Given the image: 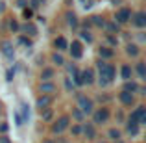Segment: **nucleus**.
I'll return each instance as SVG.
<instances>
[{
  "label": "nucleus",
  "instance_id": "obj_1",
  "mask_svg": "<svg viewBox=\"0 0 146 143\" xmlns=\"http://www.w3.org/2000/svg\"><path fill=\"white\" fill-rule=\"evenodd\" d=\"M98 82L100 86H107V84H111L115 80V75H117V71H115V67L111 63H106L104 60L98 61Z\"/></svg>",
  "mask_w": 146,
  "mask_h": 143
},
{
  "label": "nucleus",
  "instance_id": "obj_2",
  "mask_svg": "<svg viewBox=\"0 0 146 143\" xmlns=\"http://www.w3.org/2000/svg\"><path fill=\"white\" fill-rule=\"evenodd\" d=\"M76 108H78L83 115H91L94 111V102H93V99H89V97L80 95L78 97V106H76Z\"/></svg>",
  "mask_w": 146,
  "mask_h": 143
},
{
  "label": "nucleus",
  "instance_id": "obj_3",
  "mask_svg": "<svg viewBox=\"0 0 146 143\" xmlns=\"http://www.w3.org/2000/svg\"><path fill=\"white\" fill-rule=\"evenodd\" d=\"M109 117H111L109 108L102 106V108H98V110L93 111V125H94V126H96V125H104V123L109 121Z\"/></svg>",
  "mask_w": 146,
  "mask_h": 143
},
{
  "label": "nucleus",
  "instance_id": "obj_4",
  "mask_svg": "<svg viewBox=\"0 0 146 143\" xmlns=\"http://www.w3.org/2000/svg\"><path fill=\"white\" fill-rule=\"evenodd\" d=\"M70 121H72L70 115H61V117L52 125V132H54V134H63L65 130L70 126Z\"/></svg>",
  "mask_w": 146,
  "mask_h": 143
},
{
  "label": "nucleus",
  "instance_id": "obj_5",
  "mask_svg": "<svg viewBox=\"0 0 146 143\" xmlns=\"http://www.w3.org/2000/svg\"><path fill=\"white\" fill-rule=\"evenodd\" d=\"M129 19H131V9L129 7H120L117 11V15H115V22L117 24H126V22H129Z\"/></svg>",
  "mask_w": 146,
  "mask_h": 143
},
{
  "label": "nucleus",
  "instance_id": "obj_6",
  "mask_svg": "<svg viewBox=\"0 0 146 143\" xmlns=\"http://www.w3.org/2000/svg\"><path fill=\"white\" fill-rule=\"evenodd\" d=\"M68 50H70V56L74 58V60H80V58L83 56V45H82V41H72V43L68 45Z\"/></svg>",
  "mask_w": 146,
  "mask_h": 143
},
{
  "label": "nucleus",
  "instance_id": "obj_7",
  "mask_svg": "<svg viewBox=\"0 0 146 143\" xmlns=\"http://www.w3.org/2000/svg\"><path fill=\"white\" fill-rule=\"evenodd\" d=\"M129 21H131L133 26H137V28H144V26H146V13H144V11L131 13V19H129Z\"/></svg>",
  "mask_w": 146,
  "mask_h": 143
},
{
  "label": "nucleus",
  "instance_id": "obj_8",
  "mask_svg": "<svg viewBox=\"0 0 146 143\" xmlns=\"http://www.w3.org/2000/svg\"><path fill=\"white\" fill-rule=\"evenodd\" d=\"M82 134L87 138V140H96V126H94L93 123L82 125Z\"/></svg>",
  "mask_w": 146,
  "mask_h": 143
},
{
  "label": "nucleus",
  "instance_id": "obj_9",
  "mask_svg": "<svg viewBox=\"0 0 146 143\" xmlns=\"http://www.w3.org/2000/svg\"><path fill=\"white\" fill-rule=\"evenodd\" d=\"M39 89H41V95L52 97L54 93H56V84H54V82H41Z\"/></svg>",
  "mask_w": 146,
  "mask_h": 143
},
{
  "label": "nucleus",
  "instance_id": "obj_10",
  "mask_svg": "<svg viewBox=\"0 0 146 143\" xmlns=\"http://www.w3.org/2000/svg\"><path fill=\"white\" fill-rule=\"evenodd\" d=\"M118 100H120L124 106H133V104H135V97L131 93H126V91H120V93H118Z\"/></svg>",
  "mask_w": 146,
  "mask_h": 143
},
{
  "label": "nucleus",
  "instance_id": "obj_11",
  "mask_svg": "<svg viewBox=\"0 0 146 143\" xmlns=\"http://www.w3.org/2000/svg\"><path fill=\"white\" fill-rule=\"evenodd\" d=\"M54 78H56V71L52 67H44L41 71V82H52Z\"/></svg>",
  "mask_w": 146,
  "mask_h": 143
},
{
  "label": "nucleus",
  "instance_id": "obj_12",
  "mask_svg": "<svg viewBox=\"0 0 146 143\" xmlns=\"http://www.w3.org/2000/svg\"><path fill=\"white\" fill-rule=\"evenodd\" d=\"M82 82L87 84V86L94 84V71H93V69H85V71H82Z\"/></svg>",
  "mask_w": 146,
  "mask_h": 143
},
{
  "label": "nucleus",
  "instance_id": "obj_13",
  "mask_svg": "<svg viewBox=\"0 0 146 143\" xmlns=\"http://www.w3.org/2000/svg\"><path fill=\"white\" fill-rule=\"evenodd\" d=\"M52 97H48V95H41L39 99H37V108L39 110H44V108H50L52 106Z\"/></svg>",
  "mask_w": 146,
  "mask_h": 143
},
{
  "label": "nucleus",
  "instance_id": "obj_14",
  "mask_svg": "<svg viewBox=\"0 0 146 143\" xmlns=\"http://www.w3.org/2000/svg\"><path fill=\"white\" fill-rule=\"evenodd\" d=\"M54 47L57 48V52H63V50L68 48V41L65 39L63 36H59V37H56V39H54Z\"/></svg>",
  "mask_w": 146,
  "mask_h": 143
},
{
  "label": "nucleus",
  "instance_id": "obj_15",
  "mask_svg": "<svg viewBox=\"0 0 146 143\" xmlns=\"http://www.w3.org/2000/svg\"><path fill=\"white\" fill-rule=\"evenodd\" d=\"M122 91H126V93H137L139 91V84L133 82V80H126L124 82V87H122Z\"/></svg>",
  "mask_w": 146,
  "mask_h": 143
},
{
  "label": "nucleus",
  "instance_id": "obj_16",
  "mask_svg": "<svg viewBox=\"0 0 146 143\" xmlns=\"http://www.w3.org/2000/svg\"><path fill=\"white\" fill-rule=\"evenodd\" d=\"M104 28H106V32L109 34V36H113V34H118L120 32V24H117L115 21H109L104 24Z\"/></svg>",
  "mask_w": 146,
  "mask_h": 143
},
{
  "label": "nucleus",
  "instance_id": "obj_17",
  "mask_svg": "<svg viewBox=\"0 0 146 143\" xmlns=\"http://www.w3.org/2000/svg\"><path fill=\"white\" fill-rule=\"evenodd\" d=\"M131 75H133V69H131V65H128V63H124L120 67V76H122V80H131Z\"/></svg>",
  "mask_w": 146,
  "mask_h": 143
},
{
  "label": "nucleus",
  "instance_id": "obj_18",
  "mask_svg": "<svg viewBox=\"0 0 146 143\" xmlns=\"http://www.w3.org/2000/svg\"><path fill=\"white\" fill-rule=\"evenodd\" d=\"M126 54H128V56H131V58H137L141 54V48L137 47L135 43H128V45H126Z\"/></svg>",
  "mask_w": 146,
  "mask_h": 143
},
{
  "label": "nucleus",
  "instance_id": "obj_19",
  "mask_svg": "<svg viewBox=\"0 0 146 143\" xmlns=\"http://www.w3.org/2000/svg\"><path fill=\"white\" fill-rule=\"evenodd\" d=\"M135 73H137V76H139L141 80H146V63H144V61H137Z\"/></svg>",
  "mask_w": 146,
  "mask_h": 143
},
{
  "label": "nucleus",
  "instance_id": "obj_20",
  "mask_svg": "<svg viewBox=\"0 0 146 143\" xmlns=\"http://www.w3.org/2000/svg\"><path fill=\"white\" fill-rule=\"evenodd\" d=\"M2 54L6 58H13V45L9 41H2Z\"/></svg>",
  "mask_w": 146,
  "mask_h": 143
},
{
  "label": "nucleus",
  "instance_id": "obj_21",
  "mask_svg": "<svg viewBox=\"0 0 146 143\" xmlns=\"http://www.w3.org/2000/svg\"><path fill=\"white\" fill-rule=\"evenodd\" d=\"M21 30H22L24 34H28V36H35V34H37V26L32 24V22H26V24H22Z\"/></svg>",
  "mask_w": 146,
  "mask_h": 143
},
{
  "label": "nucleus",
  "instance_id": "obj_22",
  "mask_svg": "<svg viewBox=\"0 0 146 143\" xmlns=\"http://www.w3.org/2000/svg\"><path fill=\"white\" fill-rule=\"evenodd\" d=\"M41 119H43V121H52L54 119V110L52 108H44V110H41Z\"/></svg>",
  "mask_w": 146,
  "mask_h": 143
},
{
  "label": "nucleus",
  "instance_id": "obj_23",
  "mask_svg": "<svg viewBox=\"0 0 146 143\" xmlns=\"http://www.w3.org/2000/svg\"><path fill=\"white\" fill-rule=\"evenodd\" d=\"M107 136H109V140H111V141H118V140H122V132H120L118 128H109Z\"/></svg>",
  "mask_w": 146,
  "mask_h": 143
},
{
  "label": "nucleus",
  "instance_id": "obj_24",
  "mask_svg": "<svg viewBox=\"0 0 146 143\" xmlns=\"http://www.w3.org/2000/svg\"><path fill=\"white\" fill-rule=\"evenodd\" d=\"M98 54H100V58H102V60L106 61L107 58H113V54H115V52H113V50H111L109 47H102V48L98 50Z\"/></svg>",
  "mask_w": 146,
  "mask_h": 143
},
{
  "label": "nucleus",
  "instance_id": "obj_25",
  "mask_svg": "<svg viewBox=\"0 0 146 143\" xmlns=\"http://www.w3.org/2000/svg\"><path fill=\"white\" fill-rule=\"evenodd\" d=\"M67 24L70 26V28H78V17H76L72 11H68V13H67Z\"/></svg>",
  "mask_w": 146,
  "mask_h": 143
},
{
  "label": "nucleus",
  "instance_id": "obj_26",
  "mask_svg": "<svg viewBox=\"0 0 146 143\" xmlns=\"http://www.w3.org/2000/svg\"><path fill=\"white\" fill-rule=\"evenodd\" d=\"M126 132L129 136H139V125H133V123H126Z\"/></svg>",
  "mask_w": 146,
  "mask_h": 143
},
{
  "label": "nucleus",
  "instance_id": "obj_27",
  "mask_svg": "<svg viewBox=\"0 0 146 143\" xmlns=\"http://www.w3.org/2000/svg\"><path fill=\"white\" fill-rule=\"evenodd\" d=\"M52 61L57 65V67L65 65V58H63V54H61V52H54V54H52Z\"/></svg>",
  "mask_w": 146,
  "mask_h": 143
},
{
  "label": "nucleus",
  "instance_id": "obj_28",
  "mask_svg": "<svg viewBox=\"0 0 146 143\" xmlns=\"http://www.w3.org/2000/svg\"><path fill=\"white\" fill-rule=\"evenodd\" d=\"M72 119H74L76 123H83L85 121V115H83L78 108H72Z\"/></svg>",
  "mask_w": 146,
  "mask_h": 143
},
{
  "label": "nucleus",
  "instance_id": "obj_29",
  "mask_svg": "<svg viewBox=\"0 0 146 143\" xmlns=\"http://www.w3.org/2000/svg\"><path fill=\"white\" fill-rule=\"evenodd\" d=\"M19 113H21L22 121H24V123H28V119H30V110H28V104H22V106H21V111H19Z\"/></svg>",
  "mask_w": 146,
  "mask_h": 143
},
{
  "label": "nucleus",
  "instance_id": "obj_30",
  "mask_svg": "<svg viewBox=\"0 0 146 143\" xmlns=\"http://www.w3.org/2000/svg\"><path fill=\"white\" fill-rule=\"evenodd\" d=\"M91 24H94V26H98V28H104V24H106V21H104L100 15H94V17H91Z\"/></svg>",
  "mask_w": 146,
  "mask_h": 143
},
{
  "label": "nucleus",
  "instance_id": "obj_31",
  "mask_svg": "<svg viewBox=\"0 0 146 143\" xmlns=\"http://www.w3.org/2000/svg\"><path fill=\"white\" fill-rule=\"evenodd\" d=\"M80 37H82L83 41H87V43H93V36H91V32L89 30H82V32H80Z\"/></svg>",
  "mask_w": 146,
  "mask_h": 143
},
{
  "label": "nucleus",
  "instance_id": "obj_32",
  "mask_svg": "<svg viewBox=\"0 0 146 143\" xmlns=\"http://www.w3.org/2000/svg\"><path fill=\"white\" fill-rule=\"evenodd\" d=\"M70 132H72V136H82V125H80V123L72 125L70 126Z\"/></svg>",
  "mask_w": 146,
  "mask_h": 143
},
{
  "label": "nucleus",
  "instance_id": "obj_33",
  "mask_svg": "<svg viewBox=\"0 0 146 143\" xmlns=\"http://www.w3.org/2000/svg\"><path fill=\"white\" fill-rule=\"evenodd\" d=\"M19 43H21V45H24V47H32V45H33V41L30 39V37H26V36H21V37H19Z\"/></svg>",
  "mask_w": 146,
  "mask_h": 143
},
{
  "label": "nucleus",
  "instance_id": "obj_34",
  "mask_svg": "<svg viewBox=\"0 0 146 143\" xmlns=\"http://www.w3.org/2000/svg\"><path fill=\"white\" fill-rule=\"evenodd\" d=\"M9 30H11V32H19V30H21V26H19V22L15 21V19L9 21Z\"/></svg>",
  "mask_w": 146,
  "mask_h": 143
},
{
  "label": "nucleus",
  "instance_id": "obj_35",
  "mask_svg": "<svg viewBox=\"0 0 146 143\" xmlns=\"http://www.w3.org/2000/svg\"><path fill=\"white\" fill-rule=\"evenodd\" d=\"M30 4H32V9H37L44 4V0H30Z\"/></svg>",
  "mask_w": 146,
  "mask_h": 143
},
{
  "label": "nucleus",
  "instance_id": "obj_36",
  "mask_svg": "<svg viewBox=\"0 0 146 143\" xmlns=\"http://www.w3.org/2000/svg\"><path fill=\"white\" fill-rule=\"evenodd\" d=\"M22 15H24V19H32V15H33V9H32V7H24Z\"/></svg>",
  "mask_w": 146,
  "mask_h": 143
},
{
  "label": "nucleus",
  "instance_id": "obj_37",
  "mask_svg": "<svg viewBox=\"0 0 146 143\" xmlns=\"http://www.w3.org/2000/svg\"><path fill=\"white\" fill-rule=\"evenodd\" d=\"M65 87H67V91H74V84L70 82V78H65Z\"/></svg>",
  "mask_w": 146,
  "mask_h": 143
},
{
  "label": "nucleus",
  "instance_id": "obj_38",
  "mask_svg": "<svg viewBox=\"0 0 146 143\" xmlns=\"http://www.w3.org/2000/svg\"><path fill=\"white\" fill-rule=\"evenodd\" d=\"M93 2H94V0H82V6L83 7H91V6H93Z\"/></svg>",
  "mask_w": 146,
  "mask_h": 143
},
{
  "label": "nucleus",
  "instance_id": "obj_39",
  "mask_svg": "<svg viewBox=\"0 0 146 143\" xmlns=\"http://www.w3.org/2000/svg\"><path fill=\"white\" fill-rule=\"evenodd\" d=\"M7 128H9V126H7V123H2V125H0V132H2V134H6Z\"/></svg>",
  "mask_w": 146,
  "mask_h": 143
},
{
  "label": "nucleus",
  "instance_id": "obj_40",
  "mask_svg": "<svg viewBox=\"0 0 146 143\" xmlns=\"http://www.w3.org/2000/svg\"><path fill=\"white\" fill-rule=\"evenodd\" d=\"M115 117H117V121H124V113H122V111H117V115H115Z\"/></svg>",
  "mask_w": 146,
  "mask_h": 143
},
{
  "label": "nucleus",
  "instance_id": "obj_41",
  "mask_svg": "<svg viewBox=\"0 0 146 143\" xmlns=\"http://www.w3.org/2000/svg\"><path fill=\"white\" fill-rule=\"evenodd\" d=\"M0 143H11V141L7 140V136H0Z\"/></svg>",
  "mask_w": 146,
  "mask_h": 143
},
{
  "label": "nucleus",
  "instance_id": "obj_42",
  "mask_svg": "<svg viewBox=\"0 0 146 143\" xmlns=\"http://www.w3.org/2000/svg\"><path fill=\"white\" fill-rule=\"evenodd\" d=\"M7 80H13V71H11V69L7 71Z\"/></svg>",
  "mask_w": 146,
  "mask_h": 143
},
{
  "label": "nucleus",
  "instance_id": "obj_43",
  "mask_svg": "<svg viewBox=\"0 0 146 143\" xmlns=\"http://www.w3.org/2000/svg\"><path fill=\"white\" fill-rule=\"evenodd\" d=\"M43 143H54V141H52V140H44Z\"/></svg>",
  "mask_w": 146,
  "mask_h": 143
},
{
  "label": "nucleus",
  "instance_id": "obj_44",
  "mask_svg": "<svg viewBox=\"0 0 146 143\" xmlns=\"http://www.w3.org/2000/svg\"><path fill=\"white\" fill-rule=\"evenodd\" d=\"M100 143H107V141H100Z\"/></svg>",
  "mask_w": 146,
  "mask_h": 143
}]
</instances>
